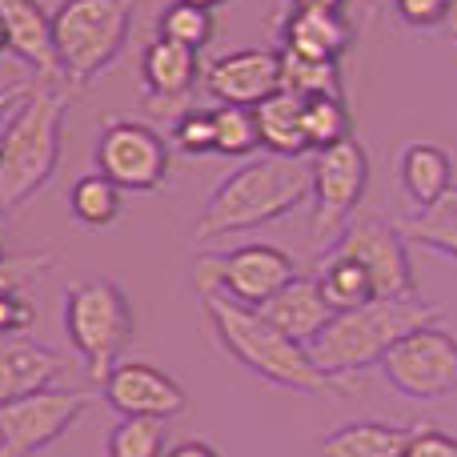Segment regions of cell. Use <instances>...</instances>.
Here are the masks:
<instances>
[{"mask_svg":"<svg viewBox=\"0 0 457 457\" xmlns=\"http://www.w3.org/2000/svg\"><path fill=\"white\" fill-rule=\"evenodd\" d=\"M313 197V173L305 157H253L209 193L197 217V241H221L297 213Z\"/></svg>","mask_w":457,"mask_h":457,"instance_id":"1","label":"cell"},{"mask_svg":"<svg viewBox=\"0 0 457 457\" xmlns=\"http://www.w3.org/2000/svg\"><path fill=\"white\" fill-rule=\"evenodd\" d=\"M201 301H205V313L213 321L221 349L237 365L257 373L261 381H269L277 389H289V394H357V386L349 378H329L325 370H317L309 349L289 341L281 329H273L261 317V309L237 305V301L221 297V293Z\"/></svg>","mask_w":457,"mask_h":457,"instance_id":"2","label":"cell"},{"mask_svg":"<svg viewBox=\"0 0 457 457\" xmlns=\"http://www.w3.org/2000/svg\"><path fill=\"white\" fill-rule=\"evenodd\" d=\"M442 321V309L418 297H373L370 305L333 313L329 325L309 341V357L329 378H353V373L378 365L405 333L421 325Z\"/></svg>","mask_w":457,"mask_h":457,"instance_id":"3","label":"cell"},{"mask_svg":"<svg viewBox=\"0 0 457 457\" xmlns=\"http://www.w3.org/2000/svg\"><path fill=\"white\" fill-rule=\"evenodd\" d=\"M69 93L56 85L29 88L16 112L0 129V209L32 201L61 165V133Z\"/></svg>","mask_w":457,"mask_h":457,"instance_id":"4","label":"cell"},{"mask_svg":"<svg viewBox=\"0 0 457 457\" xmlns=\"http://www.w3.org/2000/svg\"><path fill=\"white\" fill-rule=\"evenodd\" d=\"M133 32L129 0H61L53 12V45L61 77L88 88L101 72L117 64Z\"/></svg>","mask_w":457,"mask_h":457,"instance_id":"5","label":"cell"},{"mask_svg":"<svg viewBox=\"0 0 457 457\" xmlns=\"http://www.w3.org/2000/svg\"><path fill=\"white\" fill-rule=\"evenodd\" d=\"M64 329L77 345L88 378L101 386L133 341V305L129 293L109 277H85L64 289Z\"/></svg>","mask_w":457,"mask_h":457,"instance_id":"6","label":"cell"},{"mask_svg":"<svg viewBox=\"0 0 457 457\" xmlns=\"http://www.w3.org/2000/svg\"><path fill=\"white\" fill-rule=\"evenodd\" d=\"M293 277H297V265L277 245H241V249H228V253H201L193 261V289H197V297L221 293V297L249 309H261L269 297H277Z\"/></svg>","mask_w":457,"mask_h":457,"instance_id":"7","label":"cell"},{"mask_svg":"<svg viewBox=\"0 0 457 457\" xmlns=\"http://www.w3.org/2000/svg\"><path fill=\"white\" fill-rule=\"evenodd\" d=\"M309 173H313V241L329 249V241H337L341 228L353 221L365 201L370 157H365L361 141L349 137V141L313 153Z\"/></svg>","mask_w":457,"mask_h":457,"instance_id":"8","label":"cell"},{"mask_svg":"<svg viewBox=\"0 0 457 457\" xmlns=\"http://www.w3.org/2000/svg\"><path fill=\"white\" fill-rule=\"evenodd\" d=\"M378 365L381 378L413 402H442L457 394V337L442 329V321L405 333Z\"/></svg>","mask_w":457,"mask_h":457,"instance_id":"9","label":"cell"},{"mask_svg":"<svg viewBox=\"0 0 457 457\" xmlns=\"http://www.w3.org/2000/svg\"><path fill=\"white\" fill-rule=\"evenodd\" d=\"M88 405H93V389L61 386L0 405V457H37L53 442H61Z\"/></svg>","mask_w":457,"mask_h":457,"instance_id":"10","label":"cell"},{"mask_svg":"<svg viewBox=\"0 0 457 457\" xmlns=\"http://www.w3.org/2000/svg\"><path fill=\"white\" fill-rule=\"evenodd\" d=\"M96 173L120 193H157L169 177V141L145 120H112L96 137Z\"/></svg>","mask_w":457,"mask_h":457,"instance_id":"11","label":"cell"},{"mask_svg":"<svg viewBox=\"0 0 457 457\" xmlns=\"http://www.w3.org/2000/svg\"><path fill=\"white\" fill-rule=\"evenodd\" d=\"M325 253H341V257L357 261V265L370 273L378 297H413L410 249H405L402 228H394L389 221L353 217Z\"/></svg>","mask_w":457,"mask_h":457,"instance_id":"12","label":"cell"},{"mask_svg":"<svg viewBox=\"0 0 457 457\" xmlns=\"http://www.w3.org/2000/svg\"><path fill=\"white\" fill-rule=\"evenodd\" d=\"M101 397L120 418L169 421L189 410V394H185L181 381H173L165 370H157L149 361H117L109 370V378L101 381Z\"/></svg>","mask_w":457,"mask_h":457,"instance_id":"13","label":"cell"},{"mask_svg":"<svg viewBox=\"0 0 457 457\" xmlns=\"http://www.w3.org/2000/svg\"><path fill=\"white\" fill-rule=\"evenodd\" d=\"M205 88L217 104L257 109L265 96L281 88V53L273 48H237L217 56L205 69Z\"/></svg>","mask_w":457,"mask_h":457,"instance_id":"14","label":"cell"},{"mask_svg":"<svg viewBox=\"0 0 457 457\" xmlns=\"http://www.w3.org/2000/svg\"><path fill=\"white\" fill-rule=\"evenodd\" d=\"M141 80H145V93H149V109L181 117L201 80V56L193 48L157 37L141 53Z\"/></svg>","mask_w":457,"mask_h":457,"instance_id":"15","label":"cell"},{"mask_svg":"<svg viewBox=\"0 0 457 457\" xmlns=\"http://www.w3.org/2000/svg\"><path fill=\"white\" fill-rule=\"evenodd\" d=\"M0 24L8 37V53L24 61L40 80L56 85L61 80V61L53 45V12H45L40 0H0Z\"/></svg>","mask_w":457,"mask_h":457,"instance_id":"16","label":"cell"},{"mask_svg":"<svg viewBox=\"0 0 457 457\" xmlns=\"http://www.w3.org/2000/svg\"><path fill=\"white\" fill-rule=\"evenodd\" d=\"M64 370H69V357L56 349L29 337H4L0 341V405L53 389Z\"/></svg>","mask_w":457,"mask_h":457,"instance_id":"17","label":"cell"},{"mask_svg":"<svg viewBox=\"0 0 457 457\" xmlns=\"http://www.w3.org/2000/svg\"><path fill=\"white\" fill-rule=\"evenodd\" d=\"M281 48L313 61H341L353 45V24L341 8H293L281 21Z\"/></svg>","mask_w":457,"mask_h":457,"instance_id":"18","label":"cell"},{"mask_svg":"<svg viewBox=\"0 0 457 457\" xmlns=\"http://www.w3.org/2000/svg\"><path fill=\"white\" fill-rule=\"evenodd\" d=\"M261 317H265L273 329H281L289 341L309 345V341L329 325L333 309L325 305V297H321L313 277H293L277 297H269L265 305H261Z\"/></svg>","mask_w":457,"mask_h":457,"instance_id":"19","label":"cell"},{"mask_svg":"<svg viewBox=\"0 0 457 457\" xmlns=\"http://www.w3.org/2000/svg\"><path fill=\"white\" fill-rule=\"evenodd\" d=\"M397 181H402L405 197L413 201L418 209H429L453 189V165L450 153L442 145H405L402 157H397Z\"/></svg>","mask_w":457,"mask_h":457,"instance_id":"20","label":"cell"},{"mask_svg":"<svg viewBox=\"0 0 457 457\" xmlns=\"http://www.w3.org/2000/svg\"><path fill=\"white\" fill-rule=\"evenodd\" d=\"M301 96L277 88L273 96L253 109V120H257V137L261 149H269V157H305V129H301Z\"/></svg>","mask_w":457,"mask_h":457,"instance_id":"21","label":"cell"},{"mask_svg":"<svg viewBox=\"0 0 457 457\" xmlns=\"http://www.w3.org/2000/svg\"><path fill=\"white\" fill-rule=\"evenodd\" d=\"M413 429L389 421H345L321 437V457H402Z\"/></svg>","mask_w":457,"mask_h":457,"instance_id":"22","label":"cell"},{"mask_svg":"<svg viewBox=\"0 0 457 457\" xmlns=\"http://www.w3.org/2000/svg\"><path fill=\"white\" fill-rule=\"evenodd\" d=\"M317 289H321L325 305L333 313H345V309H357V305H370L378 293H373V281L357 261L341 257V253H325L321 257V269H317Z\"/></svg>","mask_w":457,"mask_h":457,"instance_id":"23","label":"cell"},{"mask_svg":"<svg viewBox=\"0 0 457 457\" xmlns=\"http://www.w3.org/2000/svg\"><path fill=\"white\" fill-rule=\"evenodd\" d=\"M402 237L413 245H426L429 253H442V257L457 261V185L445 193L437 205L421 209L418 217L402 225Z\"/></svg>","mask_w":457,"mask_h":457,"instance_id":"24","label":"cell"},{"mask_svg":"<svg viewBox=\"0 0 457 457\" xmlns=\"http://www.w3.org/2000/svg\"><path fill=\"white\" fill-rule=\"evenodd\" d=\"M301 129H305L309 153H321L329 145H341L353 137V117H349L345 96H309L301 104Z\"/></svg>","mask_w":457,"mask_h":457,"instance_id":"25","label":"cell"},{"mask_svg":"<svg viewBox=\"0 0 457 457\" xmlns=\"http://www.w3.org/2000/svg\"><path fill=\"white\" fill-rule=\"evenodd\" d=\"M281 88L301 101L309 96H341V61H313L281 48Z\"/></svg>","mask_w":457,"mask_h":457,"instance_id":"26","label":"cell"},{"mask_svg":"<svg viewBox=\"0 0 457 457\" xmlns=\"http://www.w3.org/2000/svg\"><path fill=\"white\" fill-rule=\"evenodd\" d=\"M69 209L80 225H93V228H104L120 217V189L101 173H88L72 185L69 193Z\"/></svg>","mask_w":457,"mask_h":457,"instance_id":"27","label":"cell"},{"mask_svg":"<svg viewBox=\"0 0 457 457\" xmlns=\"http://www.w3.org/2000/svg\"><path fill=\"white\" fill-rule=\"evenodd\" d=\"M213 32H217L213 12L201 8V4H189V0H173V4L161 12V21H157V37L193 48V53H201V48L213 40Z\"/></svg>","mask_w":457,"mask_h":457,"instance_id":"28","label":"cell"},{"mask_svg":"<svg viewBox=\"0 0 457 457\" xmlns=\"http://www.w3.org/2000/svg\"><path fill=\"white\" fill-rule=\"evenodd\" d=\"M104 457H165V421L120 418L104 442Z\"/></svg>","mask_w":457,"mask_h":457,"instance_id":"29","label":"cell"},{"mask_svg":"<svg viewBox=\"0 0 457 457\" xmlns=\"http://www.w3.org/2000/svg\"><path fill=\"white\" fill-rule=\"evenodd\" d=\"M213 141L221 157H249L261 149L257 120L253 109H233V104H217L213 109Z\"/></svg>","mask_w":457,"mask_h":457,"instance_id":"30","label":"cell"},{"mask_svg":"<svg viewBox=\"0 0 457 457\" xmlns=\"http://www.w3.org/2000/svg\"><path fill=\"white\" fill-rule=\"evenodd\" d=\"M173 145L185 157H205V153H217L213 141V109H185L181 117L173 120Z\"/></svg>","mask_w":457,"mask_h":457,"instance_id":"31","label":"cell"},{"mask_svg":"<svg viewBox=\"0 0 457 457\" xmlns=\"http://www.w3.org/2000/svg\"><path fill=\"white\" fill-rule=\"evenodd\" d=\"M457 0H394L397 16H402L410 29H437L442 21H450Z\"/></svg>","mask_w":457,"mask_h":457,"instance_id":"32","label":"cell"},{"mask_svg":"<svg viewBox=\"0 0 457 457\" xmlns=\"http://www.w3.org/2000/svg\"><path fill=\"white\" fill-rule=\"evenodd\" d=\"M37 321V309L24 293H0V337H24Z\"/></svg>","mask_w":457,"mask_h":457,"instance_id":"33","label":"cell"},{"mask_svg":"<svg viewBox=\"0 0 457 457\" xmlns=\"http://www.w3.org/2000/svg\"><path fill=\"white\" fill-rule=\"evenodd\" d=\"M402 457H457V437L437 426H421L410 434V445Z\"/></svg>","mask_w":457,"mask_h":457,"instance_id":"34","label":"cell"},{"mask_svg":"<svg viewBox=\"0 0 457 457\" xmlns=\"http://www.w3.org/2000/svg\"><path fill=\"white\" fill-rule=\"evenodd\" d=\"M165 457H221V453H217L209 442H197V437H193V442H177L173 450H165Z\"/></svg>","mask_w":457,"mask_h":457,"instance_id":"35","label":"cell"},{"mask_svg":"<svg viewBox=\"0 0 457 457\" xmlns=\"http://www.w3.org/2000/svg\"><path fill=\"white\" fill-rule=\"evenodd\" d=\"M24 96H29V88H0V129H4V120L12 117Z\"/></svg>","mask_w":457,"mask_h":457,"instance_id":"36","label":"cell"},{"mask_svg":"<svg viewBox=\"0 0 457 457\" xmlns=\"http://www.w3.org/2000/svg\"><path fill=\"white\" fill-rule=\"evenodd\" d=\"M345 0H293V8H341Z\"/></svg>","mask_w":457,"mask_h":457,"instance_id":"37","label":"cell"},{"mask_svg":"<svg viewBox=\"0 0 457 457\" xmlns=\"http://www.w3.org/2000/svg\"><path fill=\"white\" fill-rule=\"evenodd\" d=\"M189 4H201V8H209V12H213V8H221V4H228V0H189Z\"/></svg>","mask_w":457,"mask_h":457,"instance_id":"38","label":"cell"},{"mask_svg":"<svg viewBox=\"0 0 457 457\" xmlns=\"http://www.w3.org/2000/svg\"><path fill=\"white\" fill-rule=\"evenodd\" d=\"M8 53V37H4V24H0V56Z\"/></svg>","mask_w":457,"mask_h":457,"instance_id":"39","label":"cell"},{"mask_svg":"<svg viewBox=\"0 0 457 457\" xmlns=\"http://www.w3.org/2000/svg\"><path fill=\"white\" fill-rule=\"evenodd\" d=\"M0 261H4V245H0Z\"/></svg>","mask_w":457,"mask_h":457,"instance_id":"40","label":"cell"},{"mask_svg":"<svg viewBox=\"0 0 457 457\" xmlns=\"http://www.w3.org/2000/svg\"><path fill=\"white\" fill-rule=\"evenodd\" d=\"M0 217H4V209H0Z\"/></svg>","mask_w":457,"mask_h":457,"instance_id":"41","label":"cell"}]
</instances>
